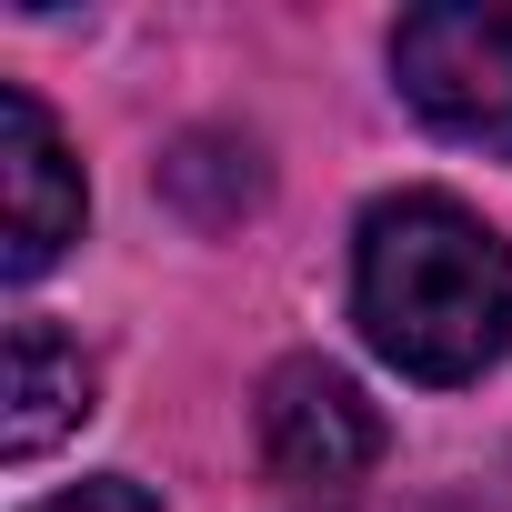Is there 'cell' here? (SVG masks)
<instances>
[{"instance_id": "1", "label": "cell", "mask_w": 512, "mask_h": 512, "mask_svg": "<svg viewBox=\"0 0 512 512\" xmlns=\"http://www.w3.org/2000/svg\"><path fill=\"white\" fill-rule=\"evenodd\" d=\"M352 312L362 342L412 382H472L512 342V251L442 191H402L362 211L352 251Z\"/></svg>"}, {"instance_id": "2", "label": "cell", "mask_w": 512, "mask_h": 512, "mask_svg": "<svg viewBox=\"0 0 512 512\" xmlns=\"http://www.w3.org/2000/svg\"><path fill=\"white\" fill-rule=\"evenodd\" d=\"M402 101L482 151H512V0H432L392 31Z\"/></svg>"}, {"instance_id": "3", "label": "cell", "mask_w": 512, "mask_h": 512, "mask_svg": "<svg viewBox=\"0 0 512 512\" xmlns=\"http://www.w3.org/2000/svg\"><path fill=\"white\" fill-rule=\"evenodd\" d=\"M382 412L362 402V382L352 372H332V362H282L272 382H262V462L282 472V482H312V492H332V482H362L372 462H382Z\"/></svg>"}, {"instance_id": "4", "label": "cell", "mask_w": 512, "mask_h": 512, "mask_svg": "<svg viewBox=\"0 0 512 512\" xmlns=\"http://www.w3.org/2000/svg\"><path fill=\"white\" fill-rule=\"evenodd\" d=\"M0 191H11V241H0V272L31 282L81 241V171L51 131V111L31 91H0Z\"/></svg>"}, {"instance_id": "5", "label": "cell", "mask_w": 512, "mask_h": 512, "mask_svg": "<svg viewBox=\"0 0 512 512\" xmlns=\"http://www.w3.org/2000/svg\"><path fill=\"white\" fill-rule=\"evenodd\" d=\"M81 422H91V362H81V342H61L51 322H21L11 332V422H0L11 462H41Z\"/></svg>"}, {"instance_id": "6", "label": "cell", "mask_w": 512, "mask_h": 512, "mask_svg": "<svg viewBox=\"0 0 512 512\" xmlns=\"http://www.w3.org/2000/svg\"><path fill=\"white\" fill-rule=\"evenodd\" d=\"M31 512H161V502L111 472V482H81V492H61V502H31Z\"/></svg>"}]
</instances>
